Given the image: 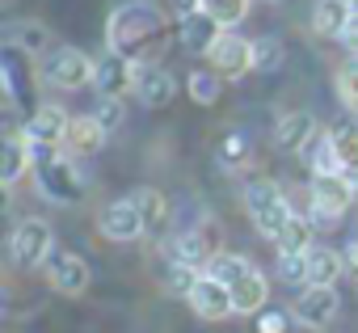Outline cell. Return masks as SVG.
<instances>
[{"mask_svg": "<svg viewBox=\"0 0 358 333\" xmlns=\"http://www.w3.org/2000/svg\"><path fill=\"white\" fill-rule=\"evenodd\" d=\"M354 9L345 5V0H316V9H312V30L320 38H341L345 26H350Z\"/></svg>", "mask_w": 358, "mask_h": 333, "instance_id": "obj_21", "label": "cell"}, {"mask_svg": "<svg viewBox=\"0 0 358 333\" xmlns=\"http://www.w3.org/2000/svg\"><path fill=\"white\" fill-rule=\"evenodd\" d=\"M203 13H211L224 30H236L249 13V0H203Z\"/></svg>", "mask_w": 358, "mask_h": 333, "instance_id": "obj_32", "label": "cell"}, {"mask_svg": "<svg viewBox=\"0 0 358 333\" xmlns=\"http://www.w3.org/2000/svg\"><path fill=\"white\" fill-rule=\"evenodd\" d=\"M5 43H9L13 51H26V55H43V51L51 47V30H47L43 22H17V26H9Z\"/></svg>", "mask_w": 358, "mask_h": 333, "instance_id": "obj_23", "label": "cell"}, {"mask_svg": "<svg viewBox=\"0 0 358 333\" xmlns=\"http://www.w3.org/2000/svg\"><path fill=\"white\" fill-rule=\"evenodd\" d=\"M345 270V253L329 249V245H312L308 249V287H333Z\"/></svg>", "mask_w": 358, "mask_h": 333, "instance_id": "obj_20", "label": "cell"}, {"mask_svg": "<svg viewBox=\"0 0 358 333\" xmlns=\"http://www.w3.org/2000/svg\"><path fill=\"white\" fill-rule=\"evenodd\" d=\"M345 5H350V9H358V0H345Z\"/></svg>", "mask_w": 358, "mask_h": 333, "instance_id": "obj_40", "label": "cell"}, {"mask_svg": "<svg viewBox=\"0 0 358 333\" xmlns=\"http://www.w3.org/2000/svg\"><path fill=\"white\" fill-rule=\"evenodd\" d=\"M220 34H224V26L211 13H190V17L177 22V43H182L190 55H211V47L220 43Z\"/></svg>", "mask_w": 358, "mask_h": 333, "instance_id": "obj_14", "label": "cell"}, {"mask_svg": "<svg viewBox=\"0 0 358 333\" xmlns=\"http://www.w3.org/2000/svg\"><path fill=\"white\" fill-rule=\"evenodd\" d=\"M329 135H333V143H337V152H341L345 173L358 182V118H350V122H337Z\"/></svg>", "mask_w": 358, "mask_h": 333, "instance_id": "obj_26", "label": "cell"}, {"mask_svg": "<svg viewBox=\"0 0 358 333\" xmlns=\"http://www.w3.org/2000/svg\"><path fill=\"white\" fill-rule=\"evenodd\" d=\"M34 182H38V194L59 203V207H76L89 190L85 182V169H80V160L76 156H64L59 148L55 152H38L34 160Z\"/></svg>", "mask_w": 358, "mask_h": 333, "instance_id": "obj_2", "label": "cell"}, {"mask_svg": "<svg viewBox=\"0 0 358 333\" xmlns=\"http://www.w3.org/2000/svg\"><path fill=\"white\" fill-rule=\"evenodd\" d=\"M245 156H249V143H245V135H224V143H220V160L228 164V169H232V164H245Z\"/></svg>", "mask_w": 358, "mask_h": 333, "instance_id": "obj_36", "label": "cell"}, {"mask_svg": "<svg viewBox=\"0 0 358 333\" xmlns=\"http://www.w3.org/2000/svg\"><path fill=\"white\" fill-rule=\"evenodd\" d=\"M207 59H211V72H220V76H232V80H236V76L253 72V38H241L236 30H224Z\"/></svg>", "mask_w": 358, "mask_h": 333, "instance_id": "obj_8", "label": "cell"}, {"mask_svg": "<svg viewBox=\"0 0 358 333\" xmlns=\"http://www.w3.org/2000/svg\"><path fill=\"white\" fill-rule=\"evenodd\" d=\"M186 93L199 101V106H215L220 101V72H190L186 76Z\"/></svg>", "mask_w": 358, "mask_h": 333, "instance_id": "obj_33", "label": "cell"}, {"mask_svg": "<svg viewBox=\"0 0 358 333\" xmlns=\"http://www.w3.org/2000/svg\"><path fill=\"white\" fill-rule=\"evenodd\" d=\"M228 291H232V308H236V312H245V316H249V312H262V308H266V295H270L266 274H262L257 266H253L241 283H232Z\"/></svg>", "mask_w": 358, "mask_h": 333, "instance_id": "obj_22", "label": "cell"}, {"mask_svg": "<svg viewBox=\"0 0 358 333\" xmlns=\"http://www.w3.org/2000/svg\"><path fill=\"white\" fill-rule=\"evenodd\" d=\"M249 270H253V262H249V257H241V253H220V257H215V262L207 266V274H211V278H220L224 287L241 283V278H245Z\"/></svg>", "mask_w": 358, "mask_h": 333, "instance_id": "obj_28", "label": "cell"}, {"mask_svg": "<svg viewBox=\"0 0 358 333\" xmlns=\"http://www.w3.org/2000/svg\"><path fill=\"white\" fill-rule=\"evenodd\" d=\"M127 199L139 207V215H143L148 232H160V224H164V215H169V203H164V194H160V190H152V186H139V190H131Z\"/></svg>", "mask_w": 358, "mask_h": 333, "instance_id": "obj_24", "label": "cell"}, {"mask_svg": "<svg viewBox=\"0 0 358 333\" xmlns=\"http://www.w3.org/2000/svg\"><path fill=\"white\" fill-rule=\"evenodd\" d=\"M354 199H358V182H354L350 173L312 178V186H308V220H312L316 228H329V224H337V220L350 211Z\"/></svg>", "mask_w": 358, "mask_h": 333, "instance_id": "obj_4", "label": "cell"}, {"mask_svg": "<svg viewBox=\"0 0 358 333\" xmlns=\"http://www.w3.org/2000/svg\"><path fill=\"white\" fill-rule=\"evenodd\" d=\"M312 232H316V224H312L308 215H295V220L287 224V232L274 241V249H278V253H308V249H312Z\"/></svg>", "mask_w": 358, "mask_h": 333, "instance_id": "obj_27", "label": "cell"}, {"mask_svg": "<svg viewBox=\"0 0 358 333\" xmlns=\"http://www.w3.org/2000/svg\"><path fill=\"white\" fill-rule=\"evenodd\" d=\"M190 308H194L203 320H224V316L236 312V308H232V291H228L220 278H211V274L199 278V287H194V295H190Z\"/></svg>", "mask_w": 358, "mask_h": 333, "instance_id": "obj_18", "label": "cell"}, {"mask_svg": "<svg viewBox=\"0 0 358 333\" xmlns=\"http://www.w3.org/2000/svg\"><path fill=\"white\" fill-rule=\"evenodd\" d=\"M337 97H341V106L358 118V55H350V59L337 68Z\"/></svg>", "mask_w": 358, "mask_h": 333, "instance_id": "obj_31", "label": "cell"}, {"mask_svg": "<svg viewBox=\"0 0 358 333\" xmlns=\"http://www.w3.org/2000/svg\"><path fill=\"white\" fill-rule=\"evenodd\" d=\"M266 5H282V0H266Z\"/></svg>", "mask_w": 358, "mask_h": 333, "instance_id": "obj_41", "label": "cell"}, {"mask_svg": "<svg viewBox=\"0 0 358 333\" xmlns=\"http://www.w3.org/2000/svg\"><path fill=\"white\" fill-rule=\"evenodd\" d=\"M245 211H249L253 228H257L266 241H278V236L287 232V224L295 220L291 199H287V194H282V186H278V182H270V178H257V182H249V186H245Z\"/></svg>", "mask_w": 358, "mask_h": 333, "instance_id": "obj_3", "label": "cell"}, {"mask_svg": "<svg viewBox=\"0 0 358 333\" xmlns=\"http://www.w3.org/2000/svg\"><path fill=\"white\" fill-rule=\"evenodd\" d=\"M257 333H287V316L274 312V308H262L257 312Z\"/></svg>", "mask_w": 358, "mask_h": 333, "instance_id": "obj_37", "label": "cell"}, {"mask_svg": "<svg viewBox=\"0 0 358 333\" xmlns=\"http://www.w3.org/2000/svg\"><path fill=\"white\" fill-rule=\"evenodd\" d=\"M164 30H169V17L160 5H152V0H127V5H118L110 13L106 47L127 55L131 64H156Z\"/></svg>", "mask_w": 358, "mask_h": 333, "instance_id": "obj_1", "label": "cell"}, {"mask_svg": "<svg viewBox=\"0 0 358 333\" xmlns=\"http://www.w3.org/2000/svg\"><path fill=\"white\" fill-rule=\"evenodd\" d=\"M148 110H160V106H169L173 101V93H177V80H173V72L164 68V64H135V89H131Z\"/></svg>", "mask_w": 358, "mask_h": 333, "instance_id": "obj_12", "label": "cell"}, {"mask_svg": "<svg viewBox=\"0 0 358 333\" xmlns=\"http://www.w3.org/2000/svg\"><path fill=\"white\" fill-rule=\"evenodd\" d=\"M101 143H106V127H101L93 114H85V118H72V122H68V135H64L59 152H64V156L85 160V156L101 152Z\"/></svg>", "mask_w": 358, "mask_h": 333, "instance_id": "obj_17", "label": "cell"}, {"mask_svg": "<svg viewBox=\"0 0 358 333\" xmlns=\"http://www.w3.org/2000/svg\"><path fill=\"white\" fill-rule=\"evenodd\" d=\"M337 291L333 287H303L299 295H295V320L299 325H308V329H324L333 316H337Z\"/></svg>", "mask_w": 358, "mask_h": 333, "instance_id": "obj_13", "label": "cell"}, {"mask_svg": "<svg viewBox=\"0 0 358 333\" xmlns=\"http://www.w3.org/2000/svg\"><path fill=\"white\" fill-rule=\"evenodd\" d=\"M47 283H51L59 295H80V291L89 287V266H85V257H76V253H51V262H47Z\"/></svg>", "mask_w": 358, "mask_h": 333, "instance_id": "obj_15", "label": "cell"}, {"mask_svg": "<svg viewBox=\"0 0 358 333\" xmlns=\"http://www.w3.org/2000/svg\"><path fill=\"white\" fill-rule=\"evenodd\" d=\"M199 278H203V270H194V266H182V262H169L164 291H169V295H182V299H190V295H194V287H199Z\"/></svg>", "mask_w": 358, "mask_h": 333, "instance_id": "obj_29", "label": "cell"}, {"mask_svg": "<svg viewBox=\"0 0 358 333\" xmlns=\"http://www.w3.org/2000/svg\"><path fill=\"white\" fill-rule=\"evenodd\" d=\"M93 85H97V97H122L135 89V64L118 51H101L93 68Z\"/></svg>", "mask_w": 358, "mask_h": 333, "instance_id": "obj_9", "label": "cell"}, {"mask_svg": "<svg viewBox=\"0 0 358 333\" xmlns=\"http://www.w3.org/2000/svg\"><path fill=\"white\" fill-rule=\"evenodd\" d=\"M345 270H354L358 274V232L350 236V245H345Z\"/></svg>", "mask_w": 358, "mask_h": 333, "instance_id": "obj_39", "label": "cell"}, {"mask_svg": "<svg viewBox=\"0 0 358 333\" xmlns=\"http://www.w3.org/2000/svg\"><path fill=\"white\" fill-rule=\"evenodd\" d=\"M282 59H287V51H282L278 38H270V34L253 38V72H278Z\"/></svg>", "mask_w": 358, "mask_h": 333, "instance_id": "obj_30", "label": "cell"}, {"mask_svg": "<svg viewBox=\"0 0 358 333\" xmlns=\"http://www.w3.org/2000/svg\"><path fill=\"white\" fill-rule=\"evenodd\" d=\"M68 114L59 110V106H38L30 118H26V139L34 143V152H55L59 143H64V135H68Z\"/></svg>", "mask_w": 358, "mask_h": 333, "instance_id": "obj_10", "label": "cell"}, {"mask_svg": "<svg viewBox=\"0 0 358 333\" xmlns=\"http://www.w3.org/2000/svg\"><path fill=\"white\" fill-rule=\"evenodd\" d=\"M9 253L22 270H34V266H47L51 253H55V232L47 220H22L9 236Z\"/></svg>", "mask_w": 358, "mask_h": 333, "instance_id": "obj_6", "label": "cell"}, {"mask_svg": "<svg viewBox=\"0 0 358 333\" xmlns=\"http://www.w3.org/2000/svg\"><path fill=\"white\" fill-rule=\"evenodd\" d=\"M93 118L106 127V135H110V131H118V127H122V118H127V106H122V97H97V110H93Z\"/></svg>", "mask_w": 358, "mask_h": 333, "instance_id": "obj_34", "label": "cell"}, {"mask_svg": "<svg viewBox=\"0 0 358 333\" xmlns=\"http://www.w3.org/2000/svg\"><path fill=\"white\" fill-rule=\"evenodd\" d=\"M324 173H345L341 152H337V143H333L329 131H320L312 139V178H324Z\"/></svg>", "mask_w": 358, "mask_h": 333, "instance_id": "obj_25", "label": "cell"}, {"mask_svg": "<svg viewBox=\"0 0 358 333\" xmlns=\"http://www.w3.org/2000/svg\"><path fill=\"white\" fill-rule=\"evenodd\" d=\"M34 160H38V152H34V143L26 139V131H9V135H5V164H0V182H5V186H17V182L34 169Z\"/></svg>", "mask_w": 358, "mask_h": 333, "instance_id": "obj_16", "label": "cell"}, {"mask_svg": "<svg viewBox=\"0 0 358 333\" xmlns=\"http://www.w3.org/2000/svg\"><path fill=\"white\" fill-rule=\"evenodd\" d=\"M320 131H316V118L312 114H303V110H291V114H282L278 118V127H274V143L282 148V152H303V148H312V139H316Z\"/></svg>", "mask_w": 358, "mask_h": 333, "instance_id": "obj_19", "label": "cell"}, {"mask_svg": "<svg viewBox=\"0 0 358 333\" xmlns=\"http://www.w3.org/2000/svg\"><path fill=\"white\" fill-rule=\"evenodd\" d=\"M93 68H97V59H89L76 47H51L38 64V72L51 89H85V85H93Z\"/></svg>", "mask_w": 358, "mask_h": 333, "instance_id": "obj_5", "label": "cell"}, {"mask_svg": "<svg viewBox=\"0 0 358 333\" xmlns=\"http://www.w3.org/2000/svg\"><path fill=\"white\" fill-rule=\"evenodd\" d=\"M173 262H182V266H194V270H203V266H211L220 253H224V236H220V224H199V228H190L186 236H177L173 241Z\"/></svg>", "mask_w": 358, "mask_h": 333, "instance_id": "obj_7", "label": "cell"}, {"mask_svg": "<svg viewBox=\"0 0 358 333\" xmlns=\"http://www.w3.org/2000/svg\"><path fill=\"white\" fill-rule=\"evenodd\" d=\"M278 274H282V283H291V287L308 283V253H278Z\"/></svg>", "mask_w": 358, "mask_h": 333, "instance_id": "obj_35", "label": "cell"}, {"mask_svg": "<svg viewBox=\"0 0 358 333\" xmlns=\"http://www.w3.org/2000/svg\"><path fill=\"white\" fill-rule=\"evenodd\" d=\"M97 228H101V236H106V241H118V245L148 236V224H143V215H139V207H135L131 199H118V203H110V207L101 211Z\"/></svg>", "mask_w": 358, "mask_h": 333, "instance_id": "obj_11", "label": "cell"}, {"mask_svg": "<svg viewBox=\"0 0 358 333\" xmlns=\"http://www.w3.org/2000/svg\"><path fill=\"white\" fill-rule=\"evenodd\" d=\"M341 47H345L350 55H358V9H354V17H350V26H345V34H341Z\"/></svg>", "mask_w": 358, "mask_h": 333, "instance_id": "obj_38", "label": "cell"}]
</instances>
